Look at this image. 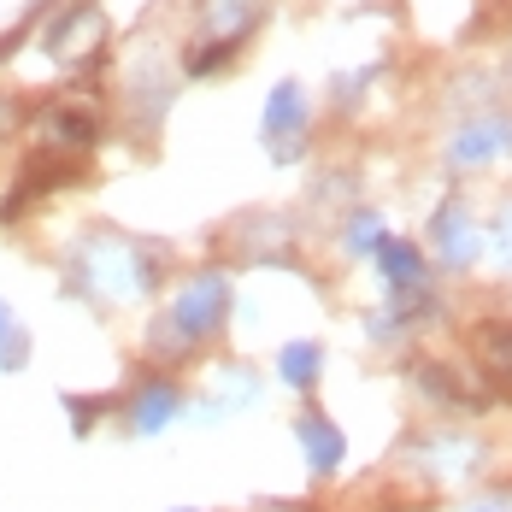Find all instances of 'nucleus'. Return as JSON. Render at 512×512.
<instances>
[{"label":"nucleus","instance_id":"obj_1","mask_svg":"<svg viewBox=\"0 0 512 512\" xmlns=\"http://www.w3.org/2000/svg\"><path fill=\"white\" fill-rule=\"evenodd\" d=\"M224 307H230V283L206 271V277H195V283L177 295L171 324H177V336H183V342H195V336H212V330L224 324Z\"/></svg>","mask_w":512,"mask_h":512},{"label":"nucleus","instance_id":"obj_11","mask_svg":"<svg viewBox=\"0 0 512 512\" xmlns=\"http://www.w3.org/2000/svg\"><path fill=\"white\" fill-rule=\"evenodd\" d=\"M501 248H507V259H512V212H507V230H501Z\"/></svg>","mask_w":512,"mask_h":512},{"label":"nucleus","instance_id":"obj_3","mask_svg":"<svg viewBox=\"0 0 512 512\" xmlns=\"http://www.w3.org/2000/svg\"><path fill=\"white\" fill-rule=\"evenodd\" d=\"M177 407H183V401H177L171 383H148V389L130 401V424H136V430H165V424L177 418Z\"/></svg>","mask_w":512,"mask_h":512},{"label":"nucleus","instance_id":"obj_9","mask_svg":"<svg viewBox=\"0 0 512 512\" xmlns=\"http://www.w3.org/2000/svg\"><path fill=\"white\" fill-rule=\"evenodd\" d=\"M283 118L301 124V89H295V83H283V89L271 95V130H283Z\"/></svg>","mask_w":512,"mask_h":512},{"label":"nucleus","instance_id":"obj_4","mask_svg":"<svg viewBox=\"0 0 512 512\" xmlns=\"http://www.w3.org/2000/svg\"><path fill=\"white\" fill-rule=\"evenodd\" d=\"M206 18L218 24V36H224V42H236V36L259 18V0H206Z\"/></svg>","mask_w":512,"mask_h":512},{"label":"nucleus","instance_id":"obj_2","mask_svg":"<svg viewBox=\"0 0 512 512\" xmlns=\"http://www.w3.org/2000/svg\"><path fill=\"white\" fill-rule=\"evenodd\" d=\"M301 448H307V465L318 477H330L336 465L348 460V442H342V430H336L324 412H307V418H301Z\"/></svg>","mask_w":512,"mask_h":512},{"label":"nucleus","instance_id":"obj_7","mask_svg":"<svg viewBox=\"0 0 512 512\" xmlns=\"http://www.w3.org/2000/svg\"><path fill=\"white\" fill-rule=\"evenodd\" d=\"M436 242H442V254L454 259V265H465V259L477 254V242L465 236V218H460V212H448V218L436 224Z\"/></svg>","mask_w":512,"mask_h":512},{"label":"nucleus","instance_id":"obj_5","mask_svg":"<svg viewBox=\"0 0 512 512\" xmlns=\"http://www.w3.org/2000/svg\"><path fill=\"white\" fill-rule=\"evenodd\" d=\"M277 365H283V377H289L295 389H312V383H318V365H324V354H318L312 342H289Z\"/></svg>","mask_w":512,"mask_h":512},{"label":"nucleus","instance_id":"obj_6","mask_svg":"<svg viewBox=\"0 0 512 512\" xmlns=\"http://www.w3.org/2000/svg\"><path fill=\"white\" fill-rule=\"evenodd\" d=\"M377 259H383V271H389L395 289H412V283H418V248H407V242H383Z\"/></svg>","mask_w":512,"mask_h":512},{"label":"nucleus","instance_id":"obj_8","mask_svg":"<svg viewBox=\"0 0 512 512\" xmlns=\"http://www.w3.org/2000/svg\"><path fill=\"white\" fill-rule=\"evenodd\" d=\"M483 354H489V365H495V377L512 383V324H495V330L483 336Z\"/></svg>","mask_w":512,"mask_h":512},{"label":"nucleus","instance_id":"obj_10","mask_svg":"<svg viewBox=\"0 0 512 512\" xmlns=\"http://www.w3.org/2000/svg\"><path fill=\"white\" fill-rule=\"evenodd\" d=\"M18 359H24V336H18L12 312L0 307V365H18Z\"/></svg>","mask_w":512,"mask_h":512}]
</instances>
